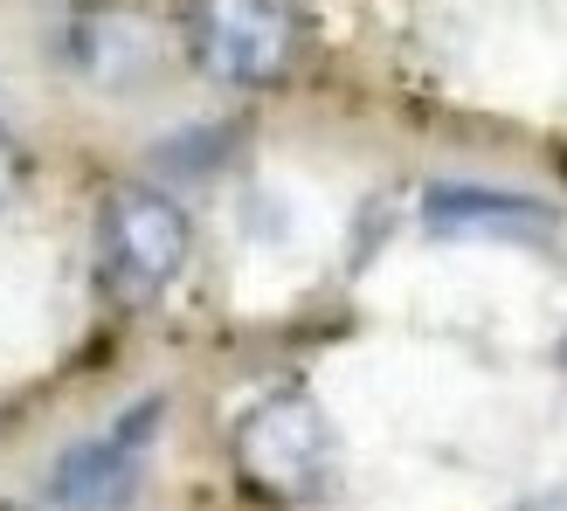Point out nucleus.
<instances>
[{"label": "nucleus", "instance_id": "obj_1", "mask_svg": "<svg viewBox=\"0 0 567 511\" xmlns=\"http://www.w3.org/2000/svg\"><path fill=\"white\" fill-rule=\"evenodd\" d=\"M236 470L249 491H264L277 504H319L332 491L339 442L326 408L305 387H277L236 421Z\"/></svg>", "mask_w": 567, "mask_h": 511}, {"label": "nucleus", "instance_id": "obj_2", "mask_svg": "<svg viewBox=\"0 0 567 511\" xmlns=\"http://www.w3.org/2000/svg\"><path fill=\"white\" fill-rule=\"evenodd\" d=\"M298 8L291 0H187V55L202 76L229 91H270L298 63Z\"/></svg>", "mask_w": 567, "mask_h": 511}, {"label": "nucleus", "instance_id": "obj_3", "mask_svg": "<svg viewBox=\"0 0 567 511\" xmlns=\"http://www.w3.org/2000/svg\"><path fill=\"white\" fill-rule=\"evenodd\" d=\"M187 215L159 187H111L97 215V277L118 304H153L187 270Z\"/></svg>", "mask_w": 567, "mask_h": 511}, {"label": "nucleus", "instance_id": "obj_4", "mask_svg": "<svg viewBox=\"0 0 567 511\" xmlns=\"http://www.w3.org/2000/svg\"><path fill=\"white\" fill-rule=\"evenodd\" d=\"M159 421H166V401L146 394V401H132L118 421H104L97 436H83L63 449V463H55V504L63 511H125L138 477H146V457L159 442Z\"/></svg>", "mask_w": 567, "mask_h": 511}, {"label": "nucleus", "instance_id": "obj_5", "mask_svg": "<svg viewBox=\"0 0 567 511\" xmlns=\"http://www.w3.org/2000/svg\"><path fill=\"white\" fill-rule=\"evenodd\" d=\"M70 55L97 91H132L159 63V28L153 14L125 8V0H97V8H83L70 21Z\"/></svg>", "mask_w": 567, "mask_h": 511}, {"label": "nucleus", "instance_id": "obj_6", "mask_svg": "<svg viewBox=\"0 0 567 511\" xmlns=\"http://www.w3.org/2000/svg\"><path fill=\"white\" fill-rule=\"evenodd\" d=\"M422 221L436 236H505V242L554 236V208L526 201V194H505V187H430Z\"/></svg>", "mask_w": 567, "mask_h": 511}, {"label": "nucleus", "instance_id": "obj_7", "mask_svg": "<svg viewBox=\"0 0 567 511\" xmlns=\"http://www.w3.org/2000/svg\"><path fill=\"white\" fill-rule=\"evenodd\" d=\"M21 187H28V159L8 132H0V208H14L21 201Z\"/></svg>", "mask_w": 567, "mask_h": 511}, {"label": "nucleus", "instance_id": "obj_8", "mask_svg": "<svg viewBox=\"0 0 567 511\" xmlns=\"http://www.w3.org/2000/svg\"><path fill=\"white\" fill-rule=\"evenodd\" d=\"M526 511H567V491H554V498H533Z\"/></svg>", "mask_w": 567, "mask_h": 511}]
</instances>
